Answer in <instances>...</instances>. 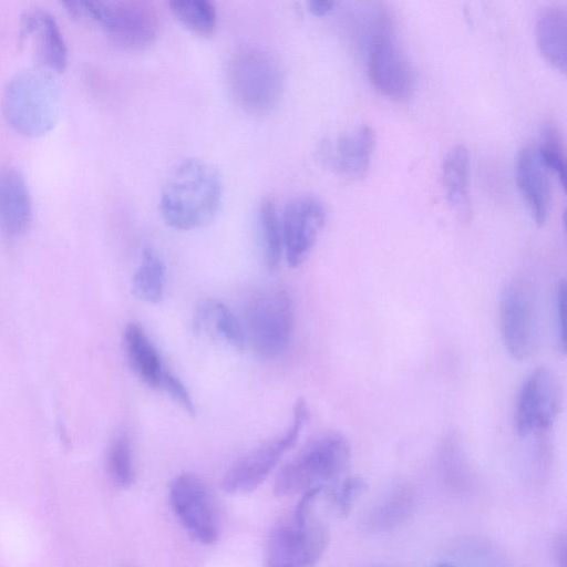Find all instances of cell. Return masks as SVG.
<instances>
[{
	"label": "cell",
	"instance_id": "obj_29",
	"mask_svg": "<svg viewBox=\"0 0 567 567\" xmlns=\"http://www.w3.org/2000/svg\"><path fill=\"white\" fill-rule=\"evenodd\" d=\"M565 305H566V285L561 280L557 284L554 301V318L557 349L565 352L566 332H565Z\"/></svg>",
	"mask_w": 567,
	"mask_h": 567
},
{
	"label": "cell",
	"instance_id": "obj_13",
	"mask_svg": "<svg viewBox=\"0 0 567 567\" xmlns=\"http://www.w3.org/2000/svg\"><path fill=\"white\" fill-rule=\"evenodd\" d=\"M326 218V205L313 194L297 195L287 202L280 221L284 254L290 267H299L308 258Z\"/></svg>",
	"mask_w": 567,
	"mask_h": 567
},
{
	"label": "cell",
	"instance_id": "obj_12",
	"mask_svg": "<svg viewBox=\"0 0 567 567\" xmlns=\"http://www.w3.org/2000/svg\"><path fill=\"white\" fill-rule=\"evenodd\" d=\"M563 404L560 382L549 368L535 369L516 399L514 424L520 436L545 433L554 425Z\"/></svg>",
	"mask_w": 567,
	"mask_h": 567
},
{
	"label": "cell",
	"instance_id": "obj_3",
	"mask_svg": "<svg viewBox=\"0 0 567 567\" xmlns=\"http://www.w3.org/2000/svg\"><path fill=\"white\" fill-rule=\"evenodd\" d=\"M230 93L240 109L254 115L271 112L280 102L285 74L267 49L246 44L235 50L227 65Z\"/></svg>",
	"mask_w": 567,
	"mask_h": 567
},
{
	"label": "cell",
	"instance_id": "obj_21",
	"mask_svg": "<svg viewBox=\"0 0 567 567\" xmlns=\"http://www.w3.org/2000/svg\"><path fill=\"white\" fill-rule=\"evenodd\" d=\"M195 328L212 338L219 339L231 349L241 351L246 340L240 319L221 301L210 299L204 301L195 315Z\"/></svg>",
	"mask_w": 567,
	"mask_h": 567
},
{
	"label": "cell",
	"instance_id": "obj_17",
	"mask_svg": "<svg viewBox=\"0 0 567 567\" xmlns=\"http://www.w3.org/2000/svg\"><path fill=\"white\" fill-rule=\"evenodd\" d=\"M31 216V197L21 173L13 167L0 169V228L8 236H19Z\"/></svg>",
	"mask_w": 567,
	"mask_h": 567
},
{
	"label": "cell",
	"instance_id": "obj_14",
	"mask_svg": "<svg viewBox=\"0 0 567 567\" xmlns=\"http://www.w3.org/2000/svg\"><path fill=\"white\" fill-rule=\"evenodd\" d=\"M375 145V133L369 125H360L323 143V162L337 174L362 179L369 172Z\"/></svg>",
	"mask_w": 567,
	"mask_h": 567
},
{
	"label": "cell",
	"instance_id": "obj_1",
	"mask_svg": "<svg viewBox=\"0 0 567 567\" xmlns=\"http://www.w3.org/2000/svg\"><path fill=\"white\" fill-rule=\"evenodd\" d=\"M223 199L218 171L200 158H187L168 175L159 196L163 220L177 230H193L210 223Z\"/></svg>",
	"mask_w": 567,
	"mask_h": 567
},
{
	"label": "cell",
	"instance_id": "obj_30",
	"mask_svg": "<svg viewBox=\"0 0 567 567\" xmlns=\"http://www.w3.org/2000/svg\"><path fill=\"white\" fill-rule=\"evenodd\" d=\"M334 6L333 1L312 0L308 2V10L316 17H323L331 12Z\"/></svg>",
	"mask_w": 567,
	"mask_h": 567
},
{
	"label": "cell",
	"instance_id": "obj_19",
	"mask_svg": "<svg viewBox=\"0 0 567 567\" xmlns=\"http://www.w3.org/2000/svg\"><path fill=\"white\" fill-rule=\"evenodd\" d=\"M567 14L559 6L539 9L535 23V39L539 53L555 70L566 72Z\"/></svg>",
	"mask_w": 567,
	"mask_h": 567
},
{
	"label": "cell",
	"instance_id": "obj_25",
	"mask_svg": "<svg viewBox=\"0 0 567 567\" xmlns=\"http://www.w3.org/2000/svg\"><path fill=\"white\" fill-rule=\"evenodd\" d=\"M106 470L113 484L130 488L136 478L133 450L130 437L118 434L111 443L106 455Z\"/></svg>",
	"mask_w": 567,
	"mask_h": 567
},
{
	"label": "cell",
	"instance_id": "obj_32",
	"mask_svg": "<svg viewBox=\"0 0 567 567\" xmlns=\"http://www.w3.org/2000/svg\"><path fill=\"white\" fill-rule=\"evenodd\" d=\"M432 567H454V566L450 563H437Z\"/></svg>",
	"mask_w": 567,
	"mask_h": 567
},
{
	"label": "cell",
	"instance_id": "obj_23",
	"mask_svg": "<svg viewBox=\"0 0 567 567\" xmlns=\"http://www.w3.org/2000/svg\"><path fill=\"white\" fill-rule=\"evenodd\" d=\"M165 272V265L156 250L144 248L142 261L132 279L134 295L145 302L158 303L164 295Z\"/></svg>",
	"mask_w": 567,
	"mask_h": 567
},
{
	"label": "cell",
	"instance_id": "obj_4",
	"mask_svg": "<svg viewBox=\"0 0 567 567\" xmlns=\"http://www.w3.org/2000/svg\"><path fill=\"white\" fill-rule=\"evenodd\" d=\"M321 493L301 494L289 519L269 534L265 548V567H315L329 542L324 524L313 514Z\"/></svg>",
	"mask_w": 567,
	"mask_h": 567
},
{
	"label": "cell",
	"instance_id": "obj_9",
	"mask_svg": "<svg viewBox=\"0 0 567 567\" xmlns=\"http://www.w3.org/2000/svg\"><path fill=\"white\" fill-rule=\"evenodd\" d=\"M501 333L508 353L516 360L532 358L540 342V312L535 285L525 277L512 279L499 300Z\"/></svg>",
	"mask_w": 567,
	"mask_h": 567
},
{
	"label": "cell",
	"instance_id": "obj_16",
	"mask_svg": "<svg viewBox=\"0 0 567 567\" xmlns=\"http://www.w3.org/2000/svg\"><path fill=\"white\" fill-rule=\"evenodd\" d=\"M21 38L37 39L38 56L48 70L62 72L68 64V48L55 18L40 9L25 12L22 17Z\"/></svg>",
	"mask_w": 567,
	"mask_h": 567
},
{
	"label": "cell",
	"instance_id": "obj_11",
	"mask_svg": "<svg viewBox=\"0 0 567 567\" xmlns=\"http://www.w3.org/2000/svg\"><path fill=\"white\" fill-rule=\"evenodd\" d=\"M171 507L185 532L197 543L214 545L219 538V518L214 498L196 474L175 476L168 488Z\"/></svg>",
	"mask_w": 567,
	"mask_h": 567
},
{
	"label": "cell",
	"instance_id": "obj_24",
	"mask_svg": "<svg viewBox=\"0 0 567 567\" xmlns=\"http://www.w3.org/2000/svg\"><path fill=\"white\" fill-rule=\"evenodd\" d=\"M169 9L176 19L199 37L214 34L217 23L215 6L206 0L171 1Z\"/></svg>",
	"mask_w": 567,
	"mask_h": 567
},
{
	"label": "cell",
	"instance_id": "obj_5",
	"mask_svg": "<svg viewBox=\"0 0 567 567\" xmlns=\"http://www.w3.org/2000/svg\"><path fill=\"white\" fill-rule=\"evenodd\" d=\"M2 105L12 127L28 136H40L58 121L60 89L47 70H21L8 81Z\"/></svg>",
	"mask_w": 567,
	"mask_h": 567
},
{
	"label": "cell",
	"instance_id": "obj_15",
	"mask_svg": "<svg viewBox=\"0 0 567 567\" xmlns=\"http://www.w3.org/2000/svg\"><path fill=\"white\" fill-rule=\"evenodd\" d=\"M547 169L544 167L534 145L522 147L515 162V178L537 226H543L549 212V186Z\"/></svg>",
	"mask_w": 567,
	"mask_h": 567
},
{
	"label": "cell",
	"instance_id": "obj_10",
	"mask_svg": "<svg viewBox=\"0 0 567 567\" xmlns=\"http://www.w3.org/2000/svg\"><path fill=\"white\" fill-rule=\"evenodd\" d=\"M309 415L305 399H297L290 426L236 461L225 473L221 488L228 494H246L256 489L296 444Z\"/></svg>",
	"mask_w": 567,
	"mask_h": 567
},
{
	"label": "cell",
	"instance_id": "obj_22",
	"mask_svg": "<svg viewBox=\"0 0 567 567\" xmlns=\"http://www.w3.org/2000/svg\"><path fill=\"white\" fill-rule=\"evenodd\" d=\"M258 226L261 239L262 260L268 271H276L284 255L280 215L276 202L266 197L259 205Z\"/></svg>",
	"mask_w": 567,
	"mask_h": 567
},
{
	"label": "cell",
	"instance_id": "obj_2",
	"mask_svg": "<svg viewBox=\"0 0 567 567\" xmlns=\"http://www.w3.org/2000/svg\"><path fill=\"white\" fill-rule=\"evenodd\" d=\"M350 460L351 446L342 434L318 435L278 471L274 492L277 496L328 492L346 477Z\"/></svg>",
	"mask_w": 567,
	"mask_h": 567
},
{
	"label": "cell",
	"instance_id": "obj_20",
	"mask_svg": "<svg viewBox=\"0 0 567 567\" xmlns=\"http://www.w3.org/2000/svg\"><path fill=\"white\" fill-rule=\"evenodd\" d=\"M468 174V150L463 144H456L443 158L442 184L449 205L462 221H468L472 214Z\"/></svg>",
	"mask_w": 567,
	"mask_h": 567
},
{
	"label": "cell",
	"instance_id": "obj_28",
	"mask_svg": "<svg viewBox=\"0 0 567 567\" xmlns=\"http://www.w3.org/2000/svg\"><path fill=\"white\" fill-rule=\"evenodd\" d=\"M159 390L166 392L189 416L196 414V408L188 390L169 370L165 371Z\"/></svg>",
	"mask_w": 567,
	"mask_h": 567
},
{
	"label": "cell",
	"instance_id": "obj_7",
	"mask_svg": "<svg viewBox=\"0 0 567 567\" xmlns=\"http://www.w3.org/2000/svg\"><path fill=\"white\" fill-rule=\"evenodd\" d=\"M367 73L371 84L385 97L402 102L414 89L411 65L396 39L388 12L377 11L368 21Z\"/></svg>",
	"mask_w": 567,
	"mask_h": 567
},
{
	"label": "cell",
	"instance_id": "obj_8",
	"mask_svg": "<svg viewBox=\"0 0 567 567\" xmlns=\"http://www.w3.org/2000/svg\"><path fill=\"white\" fill-rule=\"evenodd\" d=\"M65 7L73 17L97 23L115 43L132 51L147 49L158 34V17L143 1H69Z\"/></svg>",
	"mask_w": 567,
	"mask_h": 567
},
{
	"label": "cell",
	"instance_id": "obj_31",
	"mask_svg": "<svg viewBox=\"0 0 567 567\" xmlns=\"http://www.w3.org/2000/svg\"><path fill=\"white\" fill-rule=\"evenodd\" d=\"M555 558L558 567H565L566 565V540L564 536L557 538L555 544Z\"/></svg>",
	"mask_w": 567,
	"mask_h": 567
},
{
	"label": "cell",
	"instance_id": "obj_18",
	"mask_svg": "<svg viewBox=\"0 0 567 567\" xmlns=\"http://www.w3.org/2000/svg\"><path fill=\"white\" fill-rule=\"evenodd\" d=\"M128 364L138 379L152 389H161L165 369L157 349L137 322L126 324L123 333Z\"/></svg>",
	"mask_w": 567,
	"mask_h": 567
},
{
	"label": "cell",
	"instance_id": "obj_26",
	"mask_svg": "<svg viewBox=\"0 0 567 567\" xmlns=\"http://www.w3.org/2000/svg\"><path fill=\"white\" fill-rule=\"evenodd\" d=\"M539 158L547 169L553 173L559 185L565 189L566 184V161L561 134L557 125L547 121L540 132V143L536 146Z\"/></svg>",
	"mask_w": 567,
	"mask_h": 567
},
{
	"label": "cell",
	"instance_id": "obj_27",
	"mask_svg": "<svg viewBox=\"0 0 567 567\" xmlns=\"http://www.w3.org/2000/svg\"><path fill=\"white\" fill-rule=\"evenodd\" d=\"M367 483L360 476H346L328 491L331 507L339 516L346 517L357 498L365 491Z\"/></svg>",
	"mask_w": 567,
	"mask_h": 567
},
{
	"label": "cell",
	"instance_id": "obj_6",
	"mask_svg": "<svg viewBox=\"0 0 567 567\" xmlns=\"http://www.w3.org/2000/svg\"><path fill=\"white\" fill-rule=\"evenodd\" d=\"M243 326L246 347L261 359H275L288 347L295 328V310L289 292L280 287L254 291L245 301Z\"/></svg>",
	"mask_w": 567,
	"mask_h": 567
}]
</instances>
